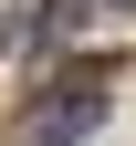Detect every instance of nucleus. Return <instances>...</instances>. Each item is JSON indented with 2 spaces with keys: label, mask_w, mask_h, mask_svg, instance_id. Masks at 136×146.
Listing matches in <instances>:
<instances>
[{
  "label": "nucleus",
  "mask_w": 136,
  "mask_h": 146,
  "mask_svg": "<svg viewBox=\"0 0 136 146\" xmlns=\"http://www.w3.org/2000/svg\"><path fill=\"white\" fill-rule=\"evenodd\" d=\"M94 11H105V0H42V11L21 21V42H31V52H52V42H73V31H84Z\"/></svg>",
  "instance_id": "nucleus-1"
},
{
  "label": "nucleus",
  "mask_w": 136,
  "mask_h": 146,
  "mask_svg": "<svg viewBox=\"0 0 136 146\" xmlns=\"http://www.w3.org/2000/svg\"><path fill=\"white\" fill-rule=\"evenodd\" d=\"M0 42H21V31H11V21H0Z\"/></svg>",
  "instance_id": "nucleus-2"
}]
</instances>
